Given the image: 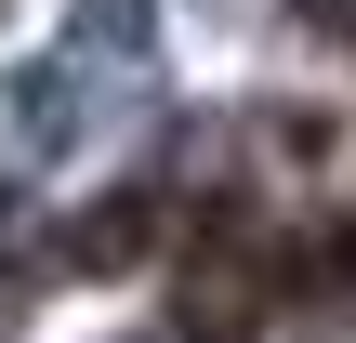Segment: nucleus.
Wrapping results in <instances>:
<instances>
[{"instance_id":"1","label":"nucleus","mask_w":356,"mask_h":343,"mask_svg":"<svg viewBox=\"0 0 356 343\" xmlns=\"http://www.w3.org/2000/svg\"><path fill=\"white\" fill-rule=\"evenodd\" d=\"M26 251H40L53 291H66V278H132V264L172 251V185H159V172H119L106 198H79V212H66L53 238H26Z\"/></svg>"},{"instance_id":"2","label":"nucleus","mask_w":356,"mask_h":343,"mask_svg":"<svg viewBox=\"0 0 356 343\" xmlns=\"http://www.w3.org/2000/svg\"><path fill=\"white\" fill-rule=\"evenodd\" d=\"M264 317L317 330V343L356 330V212H304V225L264 238Z\"/></svg>"},{"instance_id":"3","label":"nucleus","mask_w":356,"mask_h":343,"mask_svg":"<svg viewBox=\"0 0 356 343\" xmlns=\"http://www.w3.org/2000/svg\"><path fill=\"white\" fill-rule=\"evenodd\" d=\"M53 53H66L92 93H132V79H145V53H159V0H66Z\"/></svg>"},{"instance_id":"4","label":"nucleus","mask_w":356,"mask_h":343,"mask_svg":"<svg viewBox=\"0 0 356 343\" xmlns=\"http://www.w3.org/2000/svg\"><path fill=\"white\" fill-rule=\"evenodd\" d=\"M304 26H317L330 53H356V0H304Z\"/></svg>"}]
</instances>
